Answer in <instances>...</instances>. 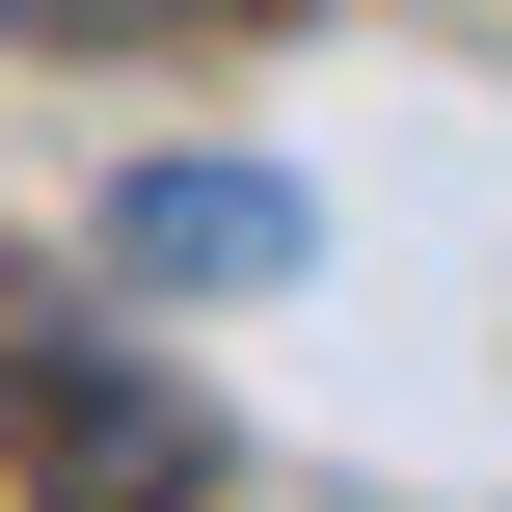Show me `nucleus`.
Segmentation results:
<instances>
[{
    "label": "nucleus",
    "instance_id": "1",
    "mask_svg": "<svg viewBox=\"0 0 512 512\" xmlns=\"http://www.w3.org/2000/svg\"><path fill=\"white\" fill-rule=\"evenodd\" d=\"M0 432H27L54 486H108V512H189V459H216V432H189V378H162L135 324H81L54 270H0Z\"/></svg>",
    "mask_w": 512,
    "mask_h": 512
},
{
    "label": "nucleus",
    "instance_id": "2",
    "mask_svg": "<svg viewBox=\"0 0 512 512\" xmlns=\"http://www.w3.org/2000/svg\"><path fill=\"white\" fill-rule=\"evenodd\" d=\"M297 243H324V216H297L270 162H135V189H108V270H135V297H270Z\"/></svg>",
    "mask_w": 512,
    "mask_h": 512
},
{
    "label": "nucleus",
    "instance_id": "3",
    "mask_svg": "<svg viewBox=\"0 0 512 512\" xmlns=\"http://www.w3.org/2000/svg\"><path fill=\"white\" fill-rule=\"evenodd\" d=\"M0 27H216V0H0Z\"/></svg>",
    "mask_w": 512,
    "mask_h": 512
},
{
    "label": "nucleus",
    "instance_id": "4",
    "mask_svg": "<svg viewBox=\"0 0 512 512\" xmlns=\"http://www.w3.org/2000/svg\"><path fill=\"white\" fill-rule=\"evenodd\" d=\"M81 512H108V486H81Z\"/></svg>",
    "mask_w": 512,
    "mask_h": 512
}]
</instances>
